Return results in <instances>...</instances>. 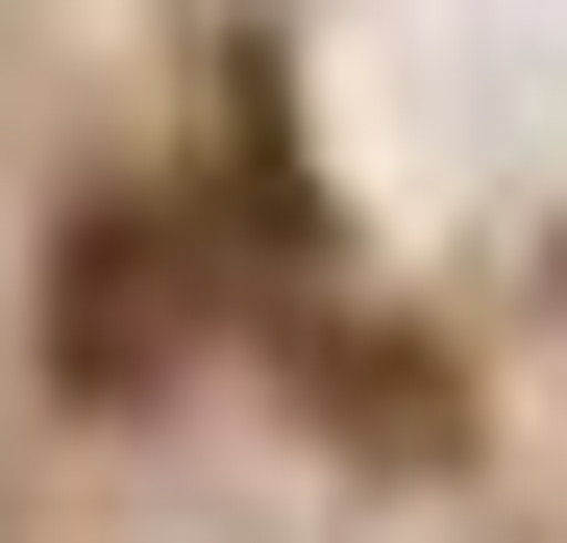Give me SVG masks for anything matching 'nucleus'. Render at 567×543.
I'll return each mask as SVG.
<instances>
[{
  "label": "nucleus",
  "instance_id": "f257e3e1",
  "mask_svg": "<svg viewBox=\"0 0 567 543\" xmlns=\"http://www.w3.org/2000/svg\"><path fill=\"white\" fill-rule=\"evenodd\" d=\"M50 346H74V396H148V371H173V223H74Z\"/></svg>",
  "mask_w": 567,
  "mask_h": 543
}]
</instances>
